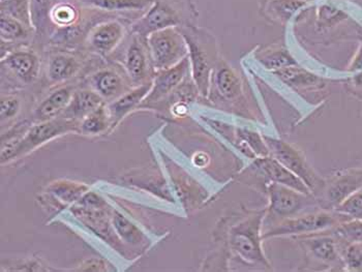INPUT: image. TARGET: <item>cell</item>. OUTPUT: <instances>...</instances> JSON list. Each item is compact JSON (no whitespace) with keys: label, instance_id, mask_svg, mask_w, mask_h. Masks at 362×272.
Listing matches in <instances>:
<instances>
[{"label":"cell","instance_id":"3957f363","mask_svg":"<svg viewBox=\"0 0 362 272\" xmlns=\"http://www.w3.org/2000/svg\"><path fill=\"white\" fill-rule=\"evenodd\" d=\"M266 209L255 211L234 226L230 233L231 249L243 261L255 266L270 269L263 252L262 231Z\"/></svg>","mask_w":362,"mask_h":272},{"label":"cell","instance_id":"7c38bea8","mask_svg":"<svg viewBox=\"0 0 362 272\" xmlns=\"http://www.w3.org/2000/svg\"><path fill=\"white\" fill-rule=\"evenodd\" d=\"M124 28L118 21L103 22L89 30L87 45L98 54L107 57L124 39Z\"/></svg>","mask_w":362,"mask_h":272},{"label":"cell","instance_id":"9a60e30c","mask_svg":"<svg viewBox=\"0 0 362 272\" xmlns=\"http://www.w3.org/2000/svg\"><path fill=\"white\" fill-rule=\"evenodd\" d=\"M143 39L133 35L131 43L127 50L126 71L132 83L139 86L147 80L149 75V61L147 58Z\"/></svg>","mask_w":362,"mask_h":272},{"label":"cell","instance_id":"52a82bcc","mask_svg":"<svg viewBox=\"0 0 362 272\" xmlns=\"http://www.w3.org/2000/svg\"><path fill=\"white\" fill-rule=\"evenodd\" d=\"M266 144L269 148L270 155L278 160L284 167L291 171L293 174L300 178L308 189H310L315 197L318 198L324 184L325 178H322L310 165L307 160L303 157L301 151H299L296 147L281 141V140L274 139V138L264 136Z\"/></svg>","mask_w":362,"mask_h":272},{"label":"cell","instance_id":"5bb4252c","mask_svg":"<svg viewBox=\"0 0 362 272\" xmlns=\"http://www.w3.org/2000/svg\"><path fill=\"white\" fill-rule=\"evenodd\" d=\"M2 68L8 69L17 79L29 84L37 79L40 72L39 58L28 50H18L2 57Z\"/></svg>","mask_w":362,"mask_h":272},{"label":"cell","instance_id":"74e56055","mask_svg":"<svg viewBox=\"0 0 362 272\" xmlns=\"http://www.w3.org/2000/svg\"><path fill=\"white\" fill-rule=\"evenodd\" d=\"M1 1H6V0H1Z\"/></svg>","mask_w":362,"mask_h":272},{"label":"cell","instance_id":"d6a6232c","mask_svg":"<svg viewBox=\"0 0 362 272\" xmlns=\"http://www.w3.org/2000/svg\"><path fill=\"white\" fill-rule=\"evenodd\" d=\"M341 256L345 271L362 272V242L344 244Z\"/></svg>","mask_w":362,"mask_h":272},{"label":"cell","instance_id":"83f0119b","mask_svg":"<svg viewBox=\"0 0 362 272\" xmlns=\"http://www.w3.org/2000/svg\"><path fill=\"white\" fill-rule=\"evenodd\" d=\"M80 12L75 6L69 2H59L51 11V21L57 28H68L78 23Z\"/></svg>","mask_w":362,"mask_h":272},{"label":"cell","instance_id":"ba28073f","mask_svg":"<svg viewBox=\"0 0 362 272\" xmlns=\"http://www.w3.org/2000/svg\"><path fill=\"white\" fill-rule=\"evenodd\" d=\"M305 249L308 257L326 267H337L345 271L343 263L344 242L330 231L319 232L293 238Z\"/></svg>","mask_w":362,"mask_h":272},{"label":"cell","instance_id":"7402d4cb","mask_svg":"<svg viewBox=\"0 0 362 272\" xmlns=\"http://www.w3.org/2000/svg\"><path fill=\"white\" fill-rule=\"evenodd\" d=\"M79 69L80 64L77 58L68 53H59L49 59L47 73L51 82L59 83L74 77Z\"/></svg>","mask_w":362,"mask_h":272},{"label":"cell","instance_id":"8992f818","mask_svg":"<svg viewBox=\"0 0 362 272\" xmlns=\"http://www.w3.org/2000/svg\"><path fill=\"white\" fill-rule=\"evenodd\" d=\"M145 41L156 73L176 66L189 55L187 41L178 28L154 31Z\"/></svg>","mask_w":362,"mask_h":272},{"label":"cell","instance_id":"f1b7e54d","mask_svg":"<svg viewBox=\"0 0 362 272\" xmlns=\"http://www.w3.org/2000/svg\"><path fill=\"white\" fill-rule=\"evenodd\" d=\"M53 0H29L31 25L35 30H42L51 20V11L54 6Z\"/></svg>","mask_w":362,"mask_h":272},{"label":"cell","instance_id":"e575fe53","mask_svg":"<svg viewBox=\"0 0 362 272\" xmlns=\"http://www.w3.org/2000/svg\"><path fill=\"white\" fill-rule=\"evenodd\" d=\"M85 189L86 187L71 184V182H57L51 187L52 193L66 202H74L79 199Z\"/></svg>","mask_w":362,"mask_h":272},{"label":"cell","instance_id":"836d02e7","mask_svg":"<svg viewBox=\"0 0 362 272\" xmlns=\"http://www.w3.org/2000/svg\"><path fill=\"white\" fill-rule=\"evenodd\" d=\"M351 220H362V187L334 209Z\"/></svg>","mask_w":362,"mask_h":272},{"label":"cell","instance_id":"6da1fadb","mask_svg":"<svg viewBox=\"0 0 362 272\" xmlns=\"http://www.w3.org/2000/svg\"><path fill=\"white\" fill-rule=\"evenodd\" d=\"M197 17L192 0H153V6L132 25V32L146 40L154 31L192 26Z\"/></svg>","mask_w":362,"mask_h":272},{"label":"cell","instance_id":"ffe728a7","mask_svg":"<svg viewBox=\"0 0 362 272\" xmlns=\"http://www.w3.org/2000/svg\"><path fill=\"white\" fill-rule=\"evenodd\" d=\"M103 105V97L93 89L75 91L66 110L62 113L64 119H83Z\"/></svg>","mask_w":362,"mask_h":272},{"label":"cell","instance_id":"d4e9b609","mask_svg":"<svg viewBox=\"0 0 362 272\" xmlns=\"http://www.w3.org/2000/svg\"><path fill=\"white\" fill-rule=\"evenodd\" d=\"M305 4L307 0H268L265 10L274 20L286 22Z\"/></svg>","mask_w":362,"mask_h":272},{"label":"cell","instance_id":"7a4b0ae2","mask_svg":"<svg viewBox=\"0 0 362 272\" xmlns=\"http://www.w3.org/2000/svg\"><path fill=\"white\" fill-rule=\"evenodd\" d=\"M351 220L337 211L320 208L267 225L262 231L263 240L272 237L290 236L295 238L319 232L330 231L341 223Z\"/></svg>","mask_w":362,"mask_h":272},{"label":"cell","instance_id":"1f68e13d","mask_svg":"<svg viewBox=\"0 0 362 272\" xmlns=\"http://www.w3.org/2000/svg\"><path fill=\"white\" fill-rule=\"evenodd\" d=\"M113 224L116 232L122 236V240H126L129 244H139L142 240L140 230L120 213H115Z\"/></svg>","mask_w":362,"mask_h":272},{"label":"cell","instance_id":"603a6c76","mask_svg":"<svg viewBox=\"0 0 362 272\" xmlns=\"http://www.w3.org/2000/svg\"><path fill=\"white\" fill-rule=\"evenodd\" d=\"M276 76L281 78V81L285 82L288 85L297 89H317L322 88L324 84L323 80L318 76L298 68V66H289V68L283 69V70L274 72Z\"/></svg>","mask_w":362,"mask_h":272},{"label":"cell","instance_id":"484cf974","mask_svg":"<svg viewBox=\"0 0 362 272\" xmlns=\"http://www.w3.org/2000/svg\"><path fill=\"white\" fill-rule=\"evenodd\" d=\"M110 122L111 117L108 108L104 105H100L97 110L83 118L82 124H80V131L84 135H97L106 131Z\"/></svg>","mask_w":362,"mask_h":272},{"label":"cell","instance_id":"d6986e66","mask_svg":"<svg viewBox=\"0 0 362 272\" xmlns=\"http://www.w3.org/2000/svg\"><path fill=\"white\" fill-rule=\"evenodd\" d=\"M212 83L223 99L236 100L243 95V86L237 73L223 61L218 62L212 72Z\"/></svg>","mask_w":362,"mask_h":272},{"label":"cell","instance_id":"9c48e42d","mask_svg":"<svg viewBox=\"0 0 362 272\" xmlns=\"http://www.w3.org/2000/svg\"><path fill=\"white\" fill-rule=\"evenodd\" d=\"M361 187L362 168L344 169L325 178L323 189L317 199L321 208L334 211Z\"/></svg>","mask_w":362,"mask_h":272},{"label":"cell","instance_id":"f546056e","mask_svg":"<svg viewBox=\"0 0 362 272\" xmlns=\"http://www.w3.org/2000/svg\"><path fill=\"white\" fill-rule=\"evenodd\" d=\"M1 15L14 18L28 28H33L30 19V8L29 0H6L0 4Z\"/></svg>","mask_w":362,"mask_h":272},{"label":"cell","instance_id":"8fae6325","mask_svg":"<svg viewBox=\"0 0 362 272\" xmlns=\"http://www.w3.org/2000/svg\"><path fill=\"white\" fill-rule=\"evenodd\" d=\"M189 69H191V64L187 55L176 66L156 72V77L153 80V87L143 100L142 105H151L160 102L170 93H174L187 77Z\"/></svg>","mask_w":362,"mask_h":272},{"label":"cell","instance_id":"cb8c5ba5","mask_svg":"<svg viewBox=\"0 0 362 272\" xmlns=\"http://www.w3.org/2000/svg\"><path fill=\"white\" fill-rule=\"evenodd\" d=\"M259 61L265 66L267 70L276 71L297 66V62L293 59L287 50L281 48H267L260 51L257 55Z\"/></svg>","mask_w":362,"mask_h":272},{"label":"cell","instance_id":"44dd1931","mask_svg":"<svg viewBox=\"0 0 362 272\" xmlns=\"http://www.w3.org/2000/svg\"><path fill=\"white\" fill-rule=\"evenodd\" d=\"M85 6L102 12H146L153 0H78Z\"/></svg>","mask_w":362,"mask_h":272},{"label":"cell","instance_id":"2e32d148","mask_svg":"<svg viewBox=\"0 0 362 272\" xmlns=\"http://www.w3.org/2000/svg\"><path fill=\"white\" fill-rule=\"evenodd\" d=\"M74 93H75L74 89L69 86L56 89L35 109L33 112L35 122H49L62 115L70 104Z\"/></svg>","mask_w":362,"mask_h":272},{"label":"cell","instance_id":"8d00e7d4","mask_svg":"<svg viewBox=\"0 0 362 272\" xmlns=\"http://www.w3.org/2000/svg\"><path fill=\"white\" fill-rule=\"evenodd\" d=\"M81 271H105V265L102 261L91 260L83 265V268Z\"/></svg>","mask_w":362,"mask_h":272},{"label":"cell","instance_id":"d590c367","mask_svg":"<svg viewBox=\"0 0 362 272\" xmlns=\"http://www.w3.org/2000/svg\"><path fill=\"white\" fill-rule=\"evenodd\" d=\"M0 114L1 120H8L15 117L20 110V102L17 97H2L0 102Z\"/></svg>","mask_w":362,"mask_h":272},{"label":"cell","instance_id":"e0dca14e","mask_svg":"<svg viewBox=\"0 0 362 272\" xmlns=\"http://www.w3.org/2000/svg\"><path fill=\"white\" fill-rule=\"evenodd\" d=\"M91 89L98 93L103 99L116 100L126 91V84L122 76L111 69L98 71L88 78Z\"/></svg>","mask_w":362,"mask_h":272},{"label":"cell","instance_id":"4316f807","mask_svg":"<svg viewBox=\"0 0 362 272\" xmlns=\"http://www.w3.org/2000/svg\"><path fill=\"white\" fill-rule=\"evenodd\" d=\"M29 29L31 28L14 18L6 15L0 16V37L2 42L12 43V42L26 39L29 35Z\"/></svg>","mask_w":362,"mask_h":272},{"label":"cell","instance_id":"30bf717a","mask_svg":"<svg viewBox=\"0 0 362 272\" xmlns=\"http://www.w3.org/2000/svg\"><path fill=\"white\" fill-rule=\"evenodd\" d=\"M71 131H77L76 120L64 119V118L60 117L57 120L52 119L49 122H40L39 124L29 129L28 134L19 140V143H18L15 151V158L28 153L31 149L53 139L56 136L62 135V134Z\"/></svg>","mask_w":362,"mask_h":272},{"label":"cell","instance_id":"4dcf8cb0","mask_svg":"<svg viewBox=\"0 0 362 272\" xmlns=\"http://www.w3.org/2000/svg\"><path fill=\"white\" fill-rule=\"evenodd\" d=\"M332 232L344 242H362V220H349L332 230Z\"/></svg>","mask_w":362,"mask_h":272},{"label":"cell","instance_id":"4fadbf2b","mask_svg":"<svg viewBox=\"0 0 362 272\" xmlns=\"http://www.w3.org/2000/svg\"><path fill=\"white\" fill-rule=\"evenodd\" d=\"M252 166L257 172L260 173L261 175L269 180L268 182H276V184L292 187V189L303 191V193L314 195L300 178L297 177L291 171L288 170L272 155L255 158Z\"/></svg>","mask_w":362,"mask_h":272},{"label":"cell","instance_id":"ac0fdd59","mask_svg":"<svg viewBox=\"0 0 362 272\" xmlns=\"http://www.w3.org/2000/svg\"><path fill=\"white\" fill-rule=\"evenodd\" d=\"M151 87H153V80L145 82L139 86H136L135 88L127 91L122 97H117L114 102H112L107 107L109 114H110L111 122L116 124L134 109L137 108L139 105H142L143 100L148 95Z\"/></svg>","mask_w":362,"mask_h":272},{"label":"cell","instance_id":"277c9868","mask_svg":"<svg viewBox=\"0 0 362 272\" xmlns=\"http://www.w3.org/2000/svg\"><path fill=\"white\" fill-rule=\"evenodd\" d=\"M266 189L269 199L264 218L266 225L321 208L318 199L312 194L276 182H268Z\"/></svg>","mask_w":362,"mask_h":272},{"label":"cell","instance_id":"5b68a950","mask_svg":"<svg viewBox=\"0 0 362 272\" xmlns=\"http://www.w3.org/2000/svg\"><path fill=\"white\" fill-rule=\"evenodd\" d=\"M178 28L185 37L189 48V59L194 83L198 89L199 95L207 97L214 72V39L209 33L193 25Z\"/></svg>","mask_w":362,"mask_h":272}]
</instances>
